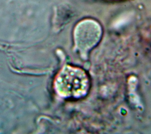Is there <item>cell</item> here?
<instances>
[{
  "label": "cell",
  "mask_w": 151,
  "mask_h": 134,
  "mask_svg": "<svg viewBox=\"0 0 151 134\" xmlns=\"http://www.w3.org/2000/svg\"><path fill=\"white\" fill-rule=\"evenodd\" d=\"M55 86L58 94L63 97H78L86 93L88 80L81 69L65 66L58 74Z\"/></svg>",
  "instance_id": "6da1fadb"
}]
</instances>
